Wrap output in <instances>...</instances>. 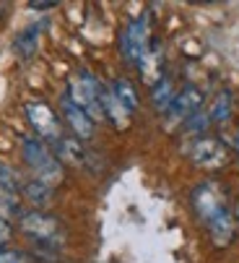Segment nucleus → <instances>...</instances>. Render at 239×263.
I'll return each instance as SVG.
<instances>
[{"label":"nucleus","mask_w":239,"mask_h":263,"mask_svg":"<svg viewBox=\"0 0 239 263\" xmlns=\"http://www.w3.org/2000/svg\"><path fill=\"white\" fill-rule=\"evenodd\" d=\"M192 209H195L197 216L208 224L218 211L226 209V203L221 198V191H218L213 182H203V185H197L195 191H192Z\"/></svg>","instance_id":"obj_6"},{"label":"nucleus","mask_w":239,"mask_h":263,"mask_svg":"<svg viewBox=\"0 0 239 263\" xmlns=\"http://www.w3.org/2000/svg\"><path fill=\"white\" fill-rule=\"evenodd\" d=\"M151 102H153V107H156L158 112H167V109L172 107V102H174V86H172L169 79H162V81L153 86Z\"/></svg>","instance_id":"obj_16"},{"label":"nucleus","mask_w":239,"mask_h":263,"mask_svg":"<svg viewBox=\"0 0 239 263\" xmlns=\"http://www.w3.org/2000/svg\"><path fill=\"white\" fill-rule=\"evenodd\" d=\"M21 230L34 240H55V242H60V224H57L55 216H50L45 211L21 214Z\"/></svg>","instance_id":"obj_5"},{"label":"nucleus","mask_w":239,"mask_h":263,"mask_svg":"<svg viewBox=\"0 0 239 263\" xmlns=\"http://www.w3.org/2000/svg\"><path fill=\"white\" fill-rule=\"evenodd\" d=\"M21 185H24V182H21V177L16 175V170H13V167H8V164H0V191L18 196Z\"/></svg>","instance_id":"obj_19"},{"label":"nucleus","mask_w":239,"mask_h":263,"mask_svg":"<svg viewBox=\"0 0 239 263\" xmlns=\"http://www.w3.org/2000/svg\"><path fill=\"white\" fill-rule=\"evenodd\" d=\"M208 125H211V118L206 115V112H195V115H190L185 120V130L187 133H203Z\"/></svg>","instance_id":"obj_21"},{"label":"nucleus","mask_w":239,"mask_h":263,"mask_svg":"<svg viewBox=\"0 0 239 263\" xmlns=\"http://www.w3.org/2000/svg\"><path fill=\"white\" fill-rule=\"evenodd\" d=\"M36 45H39V26H31L26 31H21L16 36V55L18 58H31L36 52Z\"/></svg>","instance_id":"obj_17"},{"label":"nucleus","mask_w":239,"mask_h":263,"mask_svg":"<svg viewBox=\"0 0 239 263\" xmlns=\"http://www.w3.org/2000/svg\"><path fill=\"white\" fill-rule=\"evenodd\" d=\"M99 91L102 86L89 76L86 70H81L78 76L70 81V89H68V99L75 104V107H81L86 115L91 120H102L104 118V112H102V99H99Z\"/></svg>","instance_id":"obj_2"},{"label":"nucleus","mask_w":239,"mask_h":263,"mask_svg":"<svg viewBox=\"0 0 239 263\" xmlns=\"http://www.w3.org/2000/svg\"><path fill=\"white\" fill-rule=\"evenodd\" d=\"M3 8H6V6H3V3H0V13H3Z\"/></svg>","instance_id":"obj_27"},{"label":"nucleus","mask_w":239,"mask_h":263,"mask_svg":"<svg viewBox=\"0 0 239 263\" xmlns=\"http://www.w3.org/2000/svg\"><path fill=\"white\" fill-rule=\"evenodd\" d=\"M201 104H203V91L187 84L180 94H174V102L169 107V115L174 120H187L190 115H195V112H201Z\"/></svg>","instance_id":"obj_8"},{"label":"nucleus","mask_w":239,"mask_h":263,"mask_svg":"<svg viewBox=\"0 0 239 263\" xmlns=\"http://www.w3.org/2000/svg\"><path fill=\"white\" fill-rule=\"evenodd\" d=\"M26 118H29L31 128L42 136L45 141L55 143V141L63 138V128H60V123H57V115H55L47 104H42V102H29V104H26Z\"/></svg>","instance_id":"obj_3"},{"label":"nucleus","mask_w":239,"mask_h":263,"mask_svg":"<svg viewBox=\"0 0 239 263\" xmlns=\"http://www.w3.org/2000/svg\"><path fill=\"white\" fill-rule=\"evenodd\" d=\"M60 107H63L65 120H68V123H70V128L75 130L78 141H86V138H91V136H94V120L86 115V112H84L81 107H75V104L68 99V94L60 99Z\"/></svg>","instance_id":"obj_9"},{"label":"nucleus","mask_w":239,"mask_h":263,"mask_svg":"<svg viewBox=\"0 0 239 263\" xmlns=\"http://www.w3.org/2000/svg\"><path fill=\"white\" fill-rule=\"evenodd\" d=\"M229 115H231V94L218 91L216 99H213V107L208 112V118H211V123H224V120H229Z\"/></svg>","instance_id":"obj_18"},{"label":"nucleus","mask_w":239,"mask_h":263,"mask_svg":"<svg viewBox=\"0 0 239 263\" xmlns=\"http://www.w3.org/2000/svg\"><path fill=\"white\" fill-rule=\"evenodd\" d=\"M0 263H29V255L13 248H3L0 250Z\"/></svg>","instance_id":"obj_23"},{"label":"nucleus","mask_w":239,"mask_h":263,"mask_svg":"<svg viewBox=\"0 0 239 263\" xmlns=\"http://www.w3.org/2000/svg\"><path fill=\"white\" fill-rule=\"evenodd\" d=\"M208 232H211V240L213 245L218 248H226L231 240H234V232H236V219L229 209L218 211L211 221H208Z\"/></svg>","instance_id":"obj_10"},{"label":"nucleus","mask_w":239,"mask_h":263,"mask_svg":"<svg viewBox=\"0 0 239 263\" xmlns=\"http://www.w3.org/2000/svg\"><path fill=\"white\" fill-rule=\"evenodd\" d=\"M192 162L197 167H206V170H213V167H221L226 162V148L218 138H211V136H203L197 138L195 146H192Z\"/></svg>","instance_id":"obj_7"},{"label":"nucleus","mask_w":239,"mask_h":263,"mask_svg":"<svg viewBox=\"0 0 239 263\" xmlns=\"http://www.w3.org/2000/svg\"><path fill=\"white\" fill-rule=\"evenodd\" d=\"M99 99H102V112H104V115H107L117 128H125V125H128V109L117 102V97H114L112 91L102 89V91H99Z\"/></svg>","instance_id":"obj_12"},{"label":"nucleus","mask_w":239,"mask_h":263,"mask_svg":"<svg viewBox=\"0 0 239 263\" xmlns=\"http://www.w3.org/2000/svg\"><path fill=\"white\" fill-rule=\"evenodd\" d=\"M112 94L117 97V102L123 104L128 112H133V109L138 107V91H135V86H133L128 79H117V81L112 84Z\"/></svg>","instance_id":"obj_15"},{"label":"nucleus","mask_w":239,"mask_h":263,"mask_svg":"<svg viewBox=\"0 0 239 263\" xmlns=\"http://www.w3.org/2000/svg\"><path fill=\"white\" fill-rule=\"evenodd\" d=\"M24 162L34 170L36 180L45 185H57L63 180V167L60 162L50 154V148L39 141V138H24Z\"/></svg>","instance_id":"obj_1"},{"label":"nucleus","mask_w":239,"mask_h":263,"mask_svg":"<svg viewBox=\"0 0 239 263\" xmlns=\"http://www.w3.org/2000/svg\"><path fill=\"white\" fill-rule=\"evenodd\" d=\"M236 152H239V133H236Z\"/></svg>","instance_id":"obj_26"},{"label":"nucleus","mask_w":239,"mask_h":263,"mask_svg":"<svg viewBox=\"0 0 239 263\" xmlns=\"http://www.w3.org/2000/svg\"><path fill=\"white\" fill-rule=\"evenodd\" d=\"M57 3H47V0H42V3H39V0H31L29 3V8H42V11H47V8H55Z\"/></svg>","instance_id":"obj_25"},{"label":"nucleus","mask_w":239,"mask_h":263,"mask_svg":"<svg viewBox=\"0 0 239 263\" xmlns=\"http://www.w3.org/2000/svg\"><path fill=\"white\" fill-rule=\"evenodd\" d=\"M31 253H34L36 258L47 260V263H55L57 255H60V242H55V240H34Z\"/></svg>","instance_id":"obj_20"},{"label":"nucleus","mask_w":239,"mask_h":263,"mask_svg":"<svg viewBox=\"0 0 239 263\" xmlns=\"http://www.w3.org/2000/svg\"><path fill=\"white\" fill-rule=\"evenodd\" d=\"M55 146V159L57 162H65V164H75V167H81L86 162V148L84 143L78 141V138H70V136H63L60 141L52 143Z\"/></svg>","instance_id":"obj_11"},{"label":"nucleus","mask_w":239,"mask_h":263,"mask_svg":"<svg viewBox=\"0 0 239 263\" xmlns=\"http://www.w3.org/2000/svg\"><path fill=\"white\" fill-rule=\"evenodd\" d=\"M138 65H141V70H143V81H146V84L156 86L158 81L164 79V76H162V52H158V47L148 50V52L141 58Z\"/></svg>","instance_id":"obj_14"},{"label":"nucleus","mask_w":239,"mask_h":263,"mask_svg":"<svg viewBox=\"0 0 239 263\" xmlns=\"http://www.w3.org/2000/svg\"><path fill=\"white\" fill-rule=\"evenodd\" d=\"M21 193H24V198H26L31 206H36V209H42V206H47V203L52 201V187L45 185V182H39V180H26V182L21 185Z\"/></svg>","instance_id":"obj_13"},{"label":"nucleus","mask_w":239,"mask_h":263,"mask_svg":"<svg viewBox=\"0 0 239 263\" xmlns=\"http://www.w3.org/2000/svg\"><path fill=\"white\" fill-rule=\"evenodd\" d=\"M21 206H18V196L13 193H6V191H0V216H11V214H18Z\"/></svg>","instance_id":"obj_22"},{"label":"nucleus","mask_w":239,"mask_h":263,"mask_svg":"<svg viewBox=\"0 0 239 263\" xmlns=\"http://www.w3.org/2000/svg\"><path fill=\"white\" fill-rule=\"evenodd\" d=\"M146 52H148V21L135 18L123 31V58L128 63H141Z\"/></svg>","instance_id":"obj_4"},{"label":"nucleus","mask_w":239,"mask_h":263,"mask_svg":"<svg viewBox=\"0 0 239 263\" xmlns=\"http://www.w3.org/2000/svg\"><path fill=\"white\" fill-rule=\"evenodd\" d=\"M8 240H11V224L0 216V245H6Z\"/></svg>","instance_id":"obj_24"}]
</instances>
